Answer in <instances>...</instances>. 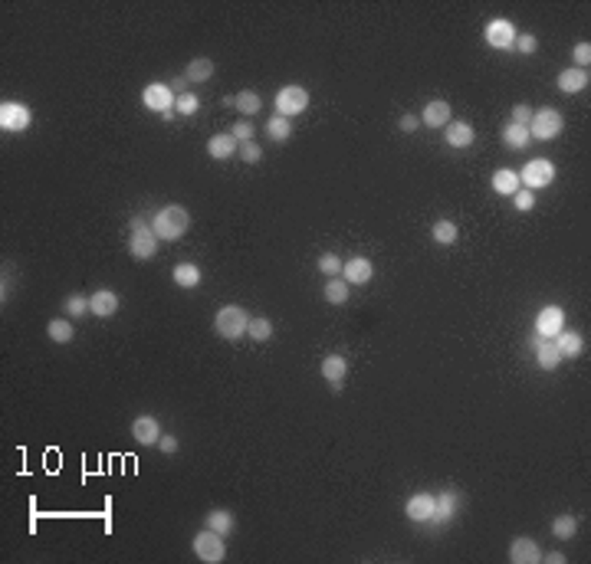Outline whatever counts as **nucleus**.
Returning a JSON list of instances; mask_svg holds the SVG:
<instances>
[{"label": "nucleus", "instance_id": "obj_23", "mask_svg": "<svg viewBox=\"0 0 591 564\" xmlns=\"http://www.w3.org/2000/svg\"><path fill=\"white\" fill-rule=\"evenodd\" d=\"M555 348H558L562 358H578V354L585 351V342H582V335L578 332H558L555 335Z\"/></svg>", "mask_w": 591, "mask_h": 564}, {"label": "nucleus", "instance_id": "obj_36", "mask_svg": "<svg viewBox=\"0 0 591 564\" xmlns=\"http://www.w3.org/2000/svg\"><path fill=\"white\" fill-rule=\"evenodd\" d=\"M247 335L253 342H270V338H273V322H270V318H250Z\"/></svg>", "mask_w": 591, "mask_h": 564}, {"label": "nucleus", "instance_id": "obj_8", "mask_svg": "<svg viewBox=\"0 0 591 564\" xmlns=\"http://www.w3.org/2000/svg\"><path fill=\"white\" fill-rule=\"evenodd\" d=\"M516 26H513V20H506V17H496V20H489L486 23V30H483V40H486L493 50H513L516 46Z\"/></svg>", "mask_w": 591, "mask_h": 564}, {"label": "nucleus", "instance_id": "obj_37", "mask_svg": "<svg viewBox=\"0 0 591 564\" xmlns=\"http://www.w3.org/2000/svg\"><path fill=\"white\" fill-rule=\"evenodd\" d=\"M319 273L329 276V279L342 276V259L335 256V253H322V256H319Z\"/></svg>", "mask_w": 591, "mask_h": 564}, {"label": "nucleus", "instance_id": "obj_2", "mask_svg": "<svg viewBox=\"0 0 591 564\" xmlns=\"http://www.w3.org/2000/svg\"><path fill=\"white\" fill-rule=\"evenodd\" d=\"M247 328H250V315H247V308H240V305H223L214 318V332L220 338H227V342L243 338Z\"/></svg>", "mask_w": 591, "mask_h": 564}, {"label": "nucleus", "instance_id": "obj_18", "mask_svg": "<svg viewBox=\"0 0 591 564\" xmlns=\"http://www.w3.org/2000/svg\"><path fill=\"white\" fill-rule=\"evenodd\" d=\"M89 312H92L95 318H112L115 312H119V295L112 289H99L89 295Z\"/></svg>", "mask_w": 591, "mask_h": 564}, {"label": "nucleus", "instance_id": "obj_9", "mask_svg": "<svg viewBox=\"0 0 591 564\" xmlns=\"http://www.w3.org/2000/svg\"><path fill=\"white\" fill-rule=\"evenodd\" d=\"M174 99H178V95L171 92L168 82H148V86L142 89V105H145L148 112H158V115L174 109Z\"/></svg>", "mask_w": 591, "mask_h": 564}, {"label": "nucleus", "instance_id": "obj_46", "mask_svg": "<svg viewBox=\"0 0 591 564\" xmlns=\"http://www.w3.org/2000/svg\"><path fill=\"white\" fill-rule=\"evenodd\" d=\"M398 125H401L404 135H411V131L420 129V119H417V115H401V121H398Z\"/></svg>", "mask_w": 591, "mask_h": 564}, {"label": "nucleus", "instance_id": "obj_19", "mask_svg": "<svg viewBox=\"0 0 591 564\" xmlns=\"http://www.w3.org/2000/svg\"><path fill=\"white\" fill-rule=\"evenodd\" d=\"M132 436H135L142 446H154L161 440V423L154 417H138L135 423H132Z\"/></svg>", "mask_w": 591, "mask_h": 564}, {"label": "nucleus", "instance_id": "obj_33", "mask_svg": "<svg viewBox=\"0 0 591 564\" xmlns=\"http://www.w3.org/2000/svg\"><path fill=\"white\" fill-rule=\"evenodd\" d=\"M289 135H292L289 119H283V115H273V119L266 121V138H270V141H286Z\"/></svg>", "mask_w": 591, "mask_h": 564}, {"label": "nucleus", "instance_id": "obj_22", "mask_svg": "<svg viewBox=\"0 0 591 564\" xmlns=\"http://www.w3.org/2000/svg\"><path fill=\"white\" fill-rule=\"evenodd\" d=\"M237 148H240V145L233 141L230 131H227V135H214L211 141H207V154H211L214 161H227V158H230V154L237 151Z\"/></svg>", "mask_w": 591, "mask_h": 564}, {"label": "nucleus", "instance_id": "obj_21", "mask_svg": "<svg viewBox=\"0 0 591 564\" xmlns=\"http://www.w3.org/2000/svg\"><path fill=\"white\" fill-rule=\"evenodd\" d=\"M588 69H565V72H558V89L562 92H568V95H575V92H585L588 89Z\"/></svg>", "mask_w": 591, "mask_h": 564}, {"label": "nucleus", "instance_id": "obj_34", "mask_svg": "<svg viewBox=\"0 0 591 564\" xmlns=\"http://www.w3.org/2000/svg\"><path fill=\"white\" fill-rule=\"evenodd\" d=\"M575 531H578V519H575V515H558V519L552 521V535H555L558 541L575 538Z\"/></svg>", "mask_w": 591, "mask_h": 564}, {"label": "nucleus", "instance_id": "obj_11", "mask_svg": "<svg viewBox=\"0 0 591 564\" xmlns=\"http://www.w3.org/2000/svg\"><path fill=\"white\" fill-rule=\"evenodd\" d=\"M434 512H437V499L430 496V492H417V496H411L408 505H404V515L411 521H417V525L434 521Z\"/></svg>", "mask_w": 591, "mask_h": 564}, {"label": "nucleus", "instance_id": "obj_43", "mask_svg": "<svg viewBox=\"0 0 591 564\" xmlns=\"http://www.w3.org/2000/svg\"><path fill=\"white\" fill-rule=\"evenodd\" d=\"M237 151H240V158H243L247 164H257L260 158H263V148H260L257 141H243V145L237 148Z\"/></svg>", "mask_w": 591, "mask_h": 564}, {"label": "nucleus", "instance_id": "obj_17", "mask_svg": "<svg viewBox=\"0 0 591 564\" xmlns=\"http://www.w3.org/2000/svg\"><path fill=\"white\" fill-rule=\"evenodd\" d=\"M473 138H476V135H473V125H470V121H463V119L450 121V125L444 129V141L454 148V151H460V148H470Z\"/></svg>", "mask_w": 591, "mask_h": 564}, {"label": "nucleus", "instance_id": "obj_24", "mask_svg": "<svg viewBox=\"0 0 591 564\" xmlns=\"http://www.w3.org/2000/svg\"><path fill=\"white\" fill-rule=\"evenodd\" d=\"M519 188H523V184H519V174H516V171H509V168H499V171H493V190H496V194L513 197Z\"/></svg>", "mask_w": 591, "mask_h": 564}, {"label": "nucleus", "instance_id": "obj_7", "mask_svg": "<svg viewBox=\"0 0 591 564\" xmlns=\"http://www.w3.org/2000/svg\"><path fill=\"white\" fill-rule=\"evenodd\" d=\"M309 109V92L302 86H283L276 92V115L283 119H296L299 112Z\"/></svg>", "mask_w": 591, "mask_h": 564}, {"label": "nucleus", "instance_id": "obj_31", "mask_svg": "<svg viewBox=\"0 0 591 564\" xmlns=\"http://www.w3.org/2000/svg\"><path fill=\"white\" fill-rule=\"evenodd\" d=\"M233 105H237V109H240V115H257L260 109H263V99H260L257 92H253V89H243L240 95H233Z\"/></svg>", "mask_w": 591, "mask_h": 564}, {"label": "nucleus", "instance_id": "obj_20", "mask_svg": "<svg viewBox=\"0 0 591 564\" xmlns=\"http://www.w3.org/2000/svg\"><path fill=\"white\" fill-rule=\"evenodd\" d=\"M345 374H348V358H342V354H329V358H322V377H326L335 391H339V384L345 381Z\"/></svg>", "mask_w": 591, "mask_h": 564}, {"label": "nucleus", "instance_id": "obj_39", "mask_svg": "<svg viewBox=\"0 0 591 564\" xmlns=\"http://www.w3.org/2000/svg\"><path fill=\"white\" fill-rule=\"evenodd\" d=\"M197 109H201V99H197L194 92H184L174 99V112H178V115H194Z\"/></svg>", "mask_w": 591, "mask_h": 564}, {"label": "nucleus", "instance_id": "obj_47", "mask_svg": "<svg viewBox=\"0 0 591 564\" xmlns=\"http://www.w3.org/2000/svg\"><path fill=\"white\" fill-rule=\"evenodd\" d=\"M158 446H161V453H168V456L178 453V440H174V436H168V433H164L161 440H158Z\"/></svg>", "mask_w": 591, "mask_h": 564}, {"label": "nucleus", "instance_id": "obj_1", "mask_svg": "<svg viewBox=\"0 0 591 564\" xmlns=\"http://www.w3.org/2000/svg\"><path fill=\"white\" fill-rule=\"evenodd\" d=\"M151 230L158 233V239H168V243H171V239H181L191 230V214L178 204H168L151 217Z\"/></svg>", "mask_w": 591, "mask_h": 564}, {"label": "nucleus", "instance_id": "obj_13", "mask_svg": "<svg viewBox=\"0 0 591 564\" xmlns=\"http://www.w3.org/2000/svg\"><path fill=\"white\" fill-rule=\"evenodd\" d=\"M342 279L348 286H365V282L375 279V263L365 256H351L348 263H342Z\"/></svg>", "mask_w": 591, "mask_h": 564}, {"label": "nucleus", "instance_id": "obj_15", "mask_svg": "<svg viewBox=\"0 0 591 564\" xmlns=\"http://www.w3.org/2000/svg\"><path fill=\"white\" fill-rule=\"evenodd\" d=\"M532 348H536V364L542 371H555L562 364V354L555 348V338H539V335H532Z\"/></svg>", "mask_w": 591, "mask_h": 564}, {"label": "nucleus", "instance_id": "obj_45", "mask_svg": "<svg viewBox=\"0 0 591 564\" xmlns=\"http://www.w3.org/2000/svg\"><path fill=\"white\" fill-rule=\"evenodd\" d=\"M509 121H513V125H523V129H529L532 109H529V105H516V109H513V119H509Z\"/></svg>", "mask_w": 591, "mask_h": 564}, {"label": "nucleus", "instance_id": "obj_35", "mask_svg": "<svg viewBox=\"0 0 591 564\" xmlns=\"http://www.w3.org/2000/svg\"><path fill=\"white\" fill-rule=\"evenodd\" d=\"M326 302H332V305H345V302H348V282L345 279L326 282Z\"/></svg>", "mask_w": 591, "mask_h": 564}, {"label": "nucleus", "instance_id": "obj_29", "mask_svg": "<svg viewBox=\"0 0 591 564\" xmlns=\"http://www.w3.org/2000/svg\"><path fill=\"white\" fill-rule=\"evenodd\" d=\"M430 237L437 239L440 246H454L457 237H460V230H457V223H454V220H437L434 227H430Z\"/></svg>", "mask_w": 591, "mask_h": 564}, {"label": "nucleus", "instance_id": "obj_28", "mask_svg": "<svg viewBox=\"0 0 591 564\" xmlns=\"http://www.w3.org/2000/svg\"><path fill=\"white\" fill-rule=\"evenodd\" d=\"M204 521H207V528L217 531V535H223V538L233 531V515L227 512V509H214V512H207Z\"/></svg>", "mask_w": 591, "mask_h": 564}, {"label": "nucleus", "instance_id": "obj_25", "mask_svg": "<svg viewBox=\"0 0 591 564\" xmlns=\"http://www.w3.org/2000/svg\"><path fill=\"white\" fill-rule=\"evenodd\" d=\"M503 141H506V148H513V151H523V148H529L532 135H529V129H523V125H513V121H506V125H503Z\"/></svg>", "mask_w": 591, "mask_h": 564}, {"label": "nucleus", "instance_id": "obj_42", "mask_svg": "<svg viewBox=\"0 0 591 564\" xmlns=\"http://www.w3.org/2000/svg\"><path fill=\"white\" fill-rule=\"evenodd\" d=\"M572 56H575V69H588L591 66V43H575Z\"/></svg>", "mask_w": 591, "mask_h": 564}, {"label": "nucleus", "instance_id": "obj_12", "mask_svg": "<svg viewBox=\"0 0 591 564\" xmlns=\"http://www.w3.org/2000/svg\"><path fill=\"white\" fill-rule=\"evenodd\" d=\"M30 109L20 102H4L0 105V129L4 131H23L26 125H30Z\"/></svg>", "mask_w": 591, "mask_h": 564}, {"label": "nucleus", "instance_id": "obj_10", "mask_svg": "<svg viewBox=\"0 0 591 564\" xmlns=\"http://www.w3.org/2000/svg\"><path fill=\"white\" fill-rule=\"evenodd\" d=\"M558 332H565V312L558 305H545L536 315V335L539 338H555Z\"/></svg>", "mask_w": 591, "mask_h": 564}, {"label": "nucleus", "instance_id": "obj_4", "mask_svg": "<svg viewBox=\"0 0 591 564\" xmlns=\"http://www.w3.org/2000/svg\"><path fill=\"white\" fill-rule=\"evenodd\" d=\"M562 125H565V119H562V112L558 109H539L532 112V121H529V135L536 138V141H552V138L562 135Z\"/></svg>", "mask_w": 591, "mask_h": 564}, {"label": "nucleus", "instance_id": "obj_6", "mask_svg": "<svg viewBox=\"0 0 591 564\" xmlns=\"http://www.w3.org/2000/svg\"><path fill=\"white\" fill-rule=\"evenodd\" d=\"M194 555L201 558V561L207 564H220L223 558H227V545H223V535H217V531L204 528L194 535Z\"/></svg>", "mask_w": 591, "mask_h": 564}, {"label": "nucleus", "instance_id": "obj_49", "mask_svg": "<svg viewBox=\"0 0 591 564\" xmlns=\"http://www.w3.org/2000/svg\"><path fill=\"white\" fill-rule=\"evenodd\" d=\"M545 561H552V564H565V555L562 551H552V555H542Z\"/></svg>", "mask_w": 591, "mask_h": 564}, {"label": "nucleus", "instance_id": "obj_38", "mask_svg": "<svg viewBox=\"0 0 591 564\" xmlns=\"http://www.w3.org/2000/svg\"><path fill=\"white\" fill-rule=\"evenodd\" d=\"M63 308H66V315H69V318H82V315L89 312V299L76 292V295H69V299L63 302Z\"/></svg>", "mask_w": 591, "mask_h": 564}, {"label": "nucleus", "instance_id": "obj_40", "mask_svg": "<svg viewBox=\"0 0 591 564\" xmlns=\"http://www.w3.org/2000/svg\"><path fill=\"white\" fill-rule=\"evenodd\" d=\"M513 204H516V210L529 214L532 207H536V194H532V190H526V188H519V190L513 194Z\"/></svg>", "mask_w": 591, "mask_h": 564}, {"label": "nucleus", "instance_id": "obj_30", "mask_svg": "<svg viewBox=\"0 0 591 564\" xmlns=\"http://www.w3.org/2000/svg\"><path fill=\"white\" fill-rule=\"evenodd\" d=\"M174 282L181 289H194V286H201V269L194 263H178L174 266Z\"/></svg>", "mask_w": 591, "mask_h": 564}, {"label": "nucleus", "instance_id": "obj_41", "mask_svg": "<svg viewBox=\"0 0 591 564\" xmlns=\"http://www.w3.org/2000/svg\"><path fill=\"white\" fill-rule=\"evenodd\" d=\"M230 135H233V141H237V145H243V141H253V125H250L247 119H240L230 129Z\"/></svg>", "mask_w": 591, "mask_h": 564}, {"label": "nucleus", "instance_id": "obj_14", "mask_svg": "<svg viewBox=\"0 0 591 564\" xmlns=\"http://www.w3.org/2000/svg\"><path fill=\"white\" fill-rule=\"evenodd\" d=\"M450 121H454V112H450V102H444V99H434L420 112V125H427V129H447Z\"/></svg>", "mask_w": 591, "mask_h": 564}, {"label": "nucleus", "instance_id": "obj_44", "mask_svg": "<svg viewBox=\"0 0 591 564\" xmlns=\"http://www.w3.org/2000/svg\"><path fill=\"white\" fill-rule=\"evenodd\" d=\"M513 50H519V53H526V56H532V53L539 50V40H536L532 33H519V36H516V46H513Z\"/></svg>", "mask_w": 591, "mask_h": 564}, {"label": "nucleus", "instance_id": "obj_16", "mask_svg": "<svg viewBox=\"0 0 591 564\" xmlns=\"http://www.w3.org/2000/svg\"><path fill=\"white\" fill-rule=\"evenodd\" d=\"M509 561H513V564H539L542 551H539V545H536L532 538L519 535V538H513V545H509Z\"/></svg>", "mask_w": 591, "mask_h": 564}, {"label": "nucleus", "instance_id": "obj_27", "mask_svg": "<svg viewBox=\"0 0 591 564\" xmlns=\"http://www.w3.org/2000/svg\"><path fill=\"white\" fill-rule=\"evenodd\" d=\"M184 76H188V82H207V79L214 76V60H207V56H197V60L188 63Z\"/></svg>", "mask_w": 591, "mask_h": 564}, {"label": "nucleus", "instance_id": "obj_3", "mask_svg": "<svg viewBox=\"0 0 591 564\" xmlns=\"http://www.w3.org/2000/svg\"><path fill=\"white\" fill-rule=\"evenodd\" d=\"M129 253L135 259H151L158 253V233L151 230V223L135 217L129 227Z\"/></svg>", "mask_w": 591, "mask_h": 564}, {"label": "nucleus", "instance_id": "obj_26", "mask_svg": "<svg viewBox=\"0 0 591 564\" xmlns=\"http://www.w3.org/2000/svg\"><path fill=\"white\" fill-rule=\"evenodd\" d=\"M437 499V512H434V521H450L457 515V505H460V496H457L454 489H447V492H440Z\"/></svg>", "mask_w": 591, "mask_h": 564}, {"label": "nucleus", "instance_id": "obj_5", "mask_svg": "<svg viewBox=\"0 0 591 564\" xmlns=\"http://www.w3.org/2000/svg\"><path fill=\"white\" fill-rule=\"evenodd\" d=\"M519 174V184H523L526 190H539V188H548L552 180H555V164L545 161V158H536V161H529Z\"/></svg>", "mask_w": 591, "mask_h": 564}, {"label": "nucleus", "instance_id": "obj_48", "mask_svg": "<svg viewBox=\"0 0 591 564\" xmlns=\"http://www.w3.org/2000/svg\"><path fill=\"white\" fill-rule=\"evenodd\" d=\"M168 86H171V92H174V95H184V92H188V76H178V79H171V82H168Z\"/></svg>", "mask_w": 591, "mask_h": 564}, {"label": "nucleus", "instance_id": "obj_32", "mask_svg": "<svg viewBox=\"0 0 591 564\" xmlns=\"http://www.w3.org/2000/svg\"><path fill=\"white\" fill-rule=\"evenodd\" d=\"M46 335H50V342H56V345H69L73 342V325H69L66 318H53L50 325H46Z\"/></svg>", "mask_w": 591, "mask_h": 564}]
</instances>
